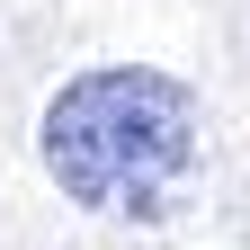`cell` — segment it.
I'll use <instances>...</instances> for the list:
<instances>
[{"mask_svg":"<svg viewBox=\"0 0 250 250\" xmlns=\"http://www.w3.org/2000/svg\"><path fill=\"white\" fill-rule=\"evenodd\" d=\"M36 152L72 206L161 224L197 170V89L143 62H99L45 99Z\"/></svg>","mask_w":250,"mask_h":250,"instance_id":"6da1fadb","label":"cell"}]
</instances>
